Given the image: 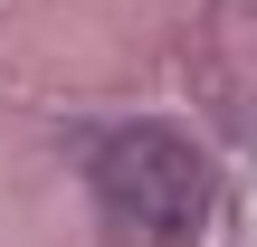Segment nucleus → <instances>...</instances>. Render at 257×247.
I'll return each instance as SVG.
<instances>
[{"mask_svg":"<svg viewBox=\"0 0 257 247\" xmlns=\"http://www.w3.org/2000/svg\"><path fill=\"white\" fill-rule=\"evenodd\" d=\"M95 200H105V219H114L124 247H181L210 219L219 181H210L191 133H172V124H114L95 143Z\"/></svg>","mask_w":257,"mask_h":247,"instance_id":"nucleus-1","label":"nucleus"}]
</instances>
